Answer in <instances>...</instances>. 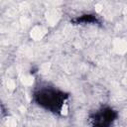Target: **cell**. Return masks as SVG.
<instances>
[{
  "label": "cell",
  "mask_w": 127,
  "mask_h": 127,
  "mask_svg": "<svg viewBox=\"0 0 127 127\" xmlns=\"http://www.w3.org/2000/svg\"><path fill=\"white\" fill-rule=\"evenodd\" d=\"M32 98L41 108L54 114H62L68 99V94L57 87L42 85L34 90Z\"/></svg>",
  "instance_id": "1"
},
{
  "label": "cell",
  "mask_w": 127,
  "mask_h": 127,
  "mask_svg": "<svg viewBox=\"0 0 127 127\" xmlns=\"http://www.w3.org/2000/svg\"><path fill=\"white\" fill-rule=\"evenodd\" d=\"M118 118V112L110 106H102L89 115L91 127H112Z\"/></svg>",
  "instance_id": "2"
},
{
  "label": "cell",
  "mask_w": 127,
  "mask_h": 127,
  "mask_svg": "<svg viewBox=\"0 0 127 127\" xmlns=\"http://www.w3.org/2000/svg\"><path fill=\"white\" fill-rule=\"evenodd\" d=\"M72 22L75 25L79 24H95L98 23V18L95 14H83L79 17H76L72 19Z\"/></svg>",
  "instance_id": "3"
}]
</instances>
